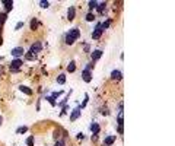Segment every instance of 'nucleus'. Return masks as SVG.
Here are the masks:
<instances>
[{"label": "nucleus", "instance_id": "1", "mask_svg": "<svg viewBox=\"0 0 175 146\" xmlns=\"http://www.w3.org/2000/svg\"><path fill=\"white\" fill-rule=\"evenodd\" d=\"M92 64H88L86 67H85V70L82 72V79L85 81V82H91L92 81Z\"/></svg>", "mask_w": 175, "mask_h": 146}, {"label": "nucleus", "instance_id": "2", "mask_svg": "<svg viewBox=\"0 0 175 146\" xmlns=\"http://www.w3.org/2000/svg\"><path fill=\"white\" fill-rule=\"evenodd\" d=\"M22 54H24V48H22V47H16V48H13V50H12V56L15 59H19Z\"/></svg>", "mask_w": 175, "mask_h": 146}, {"label": "nucleus", "instance_id": "3", "mask_svg": "<svg viewBox=\"0 0 175 146\" xmlns=\"http://www.w3.org/2000/svg\"><path fill=\"white\" fill-rule=\"evenodd\" d=\"M102 29H101V23H99V25H96V28H95V31L92 32V38L94 40H98V38H101V35H102Z\"/></svg>", "mask_w": 175, "mask_h": 146}, {"label": "nucleus", "instance_id": "4", "mask_svg": "<svg viewBox=\"0 0 175 146\" xmlns=\"http://www.w3.org/2000/svg\"><path fill=\"white\" fill-rule=\"evenodd\" d=\"M111 79H114V81H121V79H123V73H121L120 70H113V72H111Z\"/></svg>", "mask_w": 175, "mask_h": 146}, {"label": "nucleus", "instance_id": "5", "mask_svg": "<svg viewBox=\"0 0 175 146\" xmlns=\"http://www.w3.org/2000/svg\"><path fill=\"white\" fill-rule=\"evenodd\" d=\"M67 34H69L73 40H77V38L80 37V31H79V28H73V29H70Z\"/></svg>", "mask_w": 175, "mask_h": 146}, {"label": "nucleus", "instance_id": "6", "mask_svg": "<svg viewBox=\"0 0 175 146\" xmlns=\"http://www.w3.org/2000/svg\"><path fill=\"white\" fill-rule=\"evenodd\" d=\"M41 50H42V44H41L39 41H38V42H34V44H32V47H31V51H32V53H35V54H37L38 51H41Z\"/></svg>", "mask_w": 175, "mask_h": 146}, {"label": "nucleus", "instance_id": "7", "mask_svg": "<svg viewBox=\"0 0 175 146\" xmlns=\"http://www.w3.org/2000/svg\"><path fill=\"white\" fill-rule=\"evenodd\" d=\"M79 117H80V110L76 108V110H73L72 114H70V121H75V120H77Z\"/></svg>", "mask_w": 175, "mask_h": 146}, {"label": "nucleus", "instance_id": "8", "mask_svg": "<svg viewBox=\"0 0 175 146\" xmlns=\"http://www.w3.org/2000/svg\"><path fill=\"white\" fill-rule=\"evenodd\" d=\"M20 66H22V60H20V59H13L12 63H10V67H15V69H18V70H19Z\"/></svg>", "mask_w": 175, "mask_h": 146}, {"label": "nucleus", "instance_id": "9", "mask_svg": "<svg viewBox=\"0 0 175 146\" xmlns=\"http://www.w3.org/2000/svg\"><path fill=\"white\" fill-rule=\"evenodd\" d=\"M101 56H102V50H95V51L92 53V60L96 61V60L101 59Z\"/></svg>", "mask_w": 175, "mask_h": 146}, {"label": "nucleus", "instance_id": "10", "mask_svg": "<svg viewBox=\"0 0 175 146\" xmlns=\"http://www.w3.org/2000/svg\"><path fill=\"white\" fill-rule=\"evenodd\" d=\"M114 142H115V136H106V137H105V140H104V143H105L106 146L113 145Z\"/></svg>", "mask_w": 175, "mask_h": 146}, {"label": "nucleus", "instance_id": "11", "mask_svg": "<svg viewBox=\"0 0 175 146\" xmlns=\"http://www.w3.org/2000/svg\"><path fill=\"white\" fill-rule=\"evenodd\" d=\"M19 91H22V92L26 93V95H32V89L31 88H26L24 85H19Z\"/></svg>", "mask_w": 175, "mask_h": 146}, {"label": "nucleus", "instance_id": "12", "mask_svg": "<svg viewBox=\"0 0 175 146\" xmlns=\"http://www.w3.org/2000/svg\"><path fill=\"white\" fill-rule=\"evenodd\" d=\"M25 59H26L28 61H29V60H31V61H32V60H37V54H35V53H32V51L29 50V51L25 54Z\"/></svg>", "mask_w": 175, "mask_h": 146}, {"label": "nucleus", "instance_id": "13", "mask_svg": "<svg viewBox=\"0 0 175 146\" xmlns=\"http://www.w3.org/2000/svg\"><path fill=\"white\" fill-rule=\"evenodd\" d=\"M99 129H101V127H99L98 123H92V124H91V132H92L94 134H98V133H99Z\"/></svg>", "mask_w": 175, "mask_h": 146}, {"label": "nucleus", "instance_id": "14", "mask_svg": "<svg viewBox=\"0 0 175 146\" xmlns=\"http://www.w3.org/2000/svg\"><path fill=\"white\" fill-rule=\"evenodd\" d=\"M3 6L6 8V13H7V12H10V10H12V8H13V3L10 2V0H5V2H3Z\"/></svg>", "mask_w": 175, "mask_h": 146}, {"label": "nucleus", "instance_id": "15", "mask_svg": "<svg viewBox=\"0 0 175 146\" xmlns=\"http://www.w3.org/2000/svg\"><path fill=\"white\" fill-rule=\"evenodd\" d=\"M64 41H66V44H67V45H72V44H73L76 40H73V38H72L69 34H66V35H64Z\"/></svg>", "mask_w": 175, "mask_h": 146}, {"label": "nucleus", "instance_id": "16", "mask_svg": "<svg viewBox=\"0 0 175 146\" xmlns=\"http://www.w3.org/2000/svg\"><path fill=\"white\" fill-rule=\"evenodd\" d=\"M57 83H58V85H64V83H66V75H64V73L58 75V78H57Z\"/></svg>", "mask_w": 175, "mask_h": 146}, {"label": "nucleus", "instance_id": "17", "mask_svg": "<svg viewBox=\"0 0 175 146\" xmlns=\"http://www.w3.org/2000/svg\"><path fill=\"white\" fill-rule=\"evenodd\" d=\"M105 9H106V3H101L96 6V12H99V13H105Z\"/></svg>", "mask_w": 175, "mask_h": 146}, {"label": "nucleus", "instance_id": "18", "mask_svg": "<svg viewBox=\"0 0 175 146\" xmlns=\"http://www.w3.org/2000/svg\"><path fill=\"white\" fill-rule=\"evenodd\" d=\"M75 70H76V61H70L69 66H67V72L69 73H73Z\"/></svg>", "mask_w": 175, "mask_h": 146}, {"label": "nucleus", "instance_id": "19", "mask_svg": "<svg viewBox=\"0 0 175 146\" xmlns=\"http://www.w3.org/2000/svg\"><path fill=\"white\" fill-rule=\"evenodd\" d=\"M111 23H113V20H111V19H106L104 23H101V29H102V31H104V29H106L109 25H111Z\"/></svg>", "mask_w": 175, "mask_h": 146}, {"label": "nucleus", "instance_id": "20", "mask_svg": "<svg viewBox=\"0 0 175 146\" xmlns=\"http://www.w3.org/2000/svg\"><path fill=\"white\" fill-rule=\"evenodd\" d=\"M38 25H39V22H38V19H35V18H34V19L31 20V29H32V31H35V29L38 28Z\"/></svg>", "mask_w": 175, "mask_h": 146}, {"label": "nucleus", "instance_id": "21", "mask_svg": "<svg viewBox=\"0 0 175 146\" xmlns=\"http://www.w3.org/2000/svg\"><path fill=\"white\" fill-rule=\"evenodd\" d=\"M67 19H69V20H73V19H75V8H70V9H69Z\"/></svg>", "mask_w": 175, "mask_h": 146}, {"label": "nucleus", "instance_id": "22", "mask_svg": "<svg viewBox=\"0 0 175 146\" xmlns=\"http://www.w3.org/2000/svg\"><path fill=\"white\" fill-rule=\"evenodd\" d=\"M6 19H7V13H6V12L0 13V25H3V23L6 22Z\"/></svg>", "mask_w": 175, "mask_h": 146}, {"label": "nucleus", "instance_id": "23", "mask_svg": "<svg viewBox=\"0 0 175 146\" xmlns=\"http://www.w3.org/2000/svg\"><path fill=\"white\" fill-rule=\"evenodd\" d=\"M28 132V127L26 126H20L18 130H16V133H26Z\"/></svg>", "mask_w": 175, "mask_h": 146}, {"label": "nucleus", "instance_id": "24", "mask_svg": "<svg viewBox=\"0 0 175 146\" xmlns=\"http://www.w3.org/2000/svg\"><path fill=\"white\" fill-rule=\"evenodd\" d=\"M86 20H89V22H92V20H95V15L89 12V13H88V15H86Z\"/></svg>", "mask_w": 175, "mask_h": 146}, {"label": "nucleus", "instance_id": "25", "mask_svg": "<svg viewBox=\"0 0 175 146\" xmlns=\"http://www.w3.org/2000/svg\"><path fill=\"white\" fill-rule=\"evenodd\" d=\"M88 101H89V98H88V96H86V98L83 100V102H82V104L79 105V110H82V108H85V107H86V104H88Z\"/></svg>", "mask_w": 175, "mask_h": 146}, {"label": "nucleus", "instance_id": "26", "mask_svg": "<svg viewBox=\"0 0 175 146\" xmlns=\"http://www.w3.org/2000/svg\"><path fill=\"white\" fill-rule=\"evenodd\" d=\"M39 6H41L42 9H47V8L50 6V3H48V2H44V0H42V2H39Z\"/></svg>", "mask_w": 175, "mask_h": 146}, {"label": "nucleus", "instance_id": "27", "mask_svg": "<svg viewBox=\"0 0 175 146\" xmlns=\"http://www.w3.org/2000/svg\"><path fill=\"white\" fill-rule=\"evenodd\" d=\"M26 145H28V146H34V137H32V136H29V137L26 139Z\"/></svg>", "mask_w": 175, "mask_h": 146}, {"label": "nucleus", "instance_id": "28", "mask_svg": "<svg viewBox=\"0 0 175 146\" xmlns=\"http://www.w3.org/2000/svg\"><path fill=\"white\" fill-rule=\"evenodd\" d=\"M61 93H63V92H53V95L50 96V98H51V100H56V98H57V96H60Z\"/></svg>", "mask_w": 175, "mask_h": 146}, {"label": "nucleus", "instance_id": "29", "mask_svg": "<svg viewBox=\"0 0 175 146\" xmlns=\"http://www.w3.org/2000/svg\"><path fill=\"white\" fill-rule=\"evenodd\" d=\"M66 143H64V139H60V140H57V143L54 145V146H64Z\"/></svg>", "mask_w": 175, "mask_h": 146}, {"label": "nucleus", "instance_id": "30", "mask_svg": "<svg viewBox=\"0 0 175 146\" xmlns=\"http://www.w3.org/2000/svg\"><path fill=\"white\" fill-rule=\"evenodd\" d=\"M96 6H98L96 2H91V3H89V8H91V9H94V8H96Z\"/></svg>", "mask_w": 175, "mask_h": 146}, {"label": "nucleus", "instance_id": "31", "mask_svg": "<svg viewBox=\"0 0 175 146\" xmlns=\"http://www.w3.org/2000/svg\"><path fill=\"white\" fill-rule=\"evenodd\" d=\"M22 27H24V23H22V22H19V23H18V25H16V27H15V29H16V31H18V29H20V28H22Z\"/></svg>", "mask_w": 175, "mask_h": 146}, {"label": "nucleus", "instance_id": "32", "mask_svg": "<svg viewBox=\"0 0 175 146\" xmlns=\"http://www.w3.org/2000/svg\"><path fill=\"white\" fill-rule=\"evenodd\" d=\"M92 140L96 142V140H98V134H94V136H92Z\"/></svg>", "mask_w": 175, "mask_h": 146}, {"label": "nucleus", "instance_id": "33", "mask_svg": "<svg viewBox=\"0 0 175 146\" xmlns=\"http://www.w3.org/2000/svg\"><path fill=\"white\" fill-rule=\"evenodd\" d=\"M89 47H91V45H88V44H86V45H85V51H89V50H91Z\"/></svg>", "mask_w": 175, "mask_h": 146}, {"label": "nucleus", "instance_id": "34", "mask_svg": "<svg viewBox=\"0 0 175 146\" xmlns=\"http://www.w3.org/2000/svg\"><path fill=\"white\" fill-rule=\"evenodd\" d=\"M117 130H118V133H123V126H118V129H117Z\"/></svg>", "mask_w": 175, "mask_h": 146}, {"label": "nucleus", "instance_id": "35", "mask_svg": "<svg viewBox=\"0 0 175 146\" xmlns=\"http://www.w3.org/2000/svg\"><path fill=\"white\" fill-rule=\"evenodd\" d=\"M3 70H5V69H3L2 66H0V76H2V75H3Z\"/></svg>", "mask_w": 175, "mask_h": 146}, {"label": "nucleus", "instance_id": "36", "mask_svg": "<svg viewBox=\"0 0 175 146\" xmlns=\"http://www.w3.org/2000/svg\"><path fill=\"white\" fill-rule=\"evenodd\" d=\"M2 42H3V40H2V37H0V45H2Z\"/></svg>", "mask_w": 175, "mask_h": 146}, {"label": "nucleus", "instance_id": "37", "mask_svg": "<svg viewBox=\"0 0 175 146\" xmlns=\"http://www.w3.org/2000/svg\"><path fill=\"white\" fill-rule=\"evenodd\" d=\"M2 121H3V118H2V117H0V124H2Z\"/></svg>", "mask_w": 175, "mask_h": 146}, {"label": "nucleus", "instance_id": "38", "mask_svg": "<svg viewBox=\"0 0 175 146\" xmlns=\"http://www.w3.org/2000/svg\"><path fill=\"white\" fill-rule=\"evenodd\" d=\"M2 59H3V57H0V60H2Z\"/></svg>", "mask_w": 175, "mask_h": 146}]
</instances>
